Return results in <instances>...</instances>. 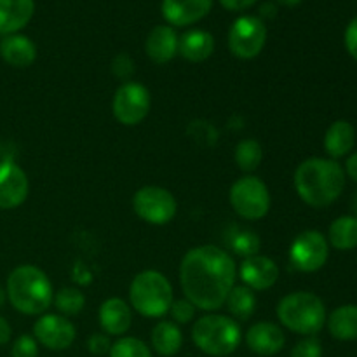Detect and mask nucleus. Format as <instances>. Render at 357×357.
I'll return each mask as SVG.
<instances>
[{
  "label": "nucleus",
  "mask_w": 357,
  "mask_h": 357,
  "mask_svg": "<svg viewBox=\"0 0 357 357\" xmlns=\"http://www.w3.org/2000/svg\"><path fill=\"white\" fill-rule=\"evenodd\" d=\"M237 268L227 251L213 244L192 248L180 264V284L195 309L215 312L236 286Z\"/></svg>",
  "instance_id": "1"
},
{
  "label": "nucleus",
  "mask_w": 357,
  "mask_h": 357,
  "mask_svg": "<svg viewBox=\"0 0 357 357\" xmlns=\"http://www.w3.org/2000/svg\"><path fill=\"white\" fill-rule=\"evenodd\" d=\"M345 188V171L337 160L312 157L296 167L295 190L310 208L333 204Z\"/></svg>",
  "instance_id": "2"
},
{
  "label": "nucleus",
  "mask_w": 357,
  "mask_h": 357,
  "mask_svg": "<svg viewBox=\"0 0 357 357\" xmlns=\"http://www.w3.org/2000/svg\"><path fill=\"white\" fill-rule=\"evenodd\" d=\"M7 300L26 316H42L52 305L54 289L51 279L35 265H20L7 278Z\"/></svg>",
  "instance_id": "3"
},
{
  "label": "nucleus",
  "mask_w": 357,
  "mask_h": 357,
  "mask_svg": "<svg viewBox=\"0 0 357 357\" xmlns=\"http://www.w3.org/2000/svg\"><path fill=\"white\" fill-rule=\"evenodd\" d=\"M278 319L293 333L314 337L326 324V307L314 293H289L278 303Z\"/></svg>",
  "instance_id": "4"
},
{
  "label": "nucleus",
  "mask_w": 357,
  "mask_h": 357,
  "mask_svg": "<svg viewBox=\"0 0 357 357\" xmlns=\"http://www.w3.org/2000/svg\"><path fill=\"white\" fill-rule=\"evenodd\" d=\"M192 340L195 347L211 357H227L237 351L243 340L239 323L230 316L206 314L192 326Z\"/></svg>",
  "instance_id": "5"
},
{
  "label": "nucleus",
  "mask_w": 357,
  "mask_h": 357,
  "mask_svg": "<svg viewBox=\"0 0 357 357\" xmlns=\"http://www.w3.org/2000/svg\"><path fill=\"white\" fill-rule=\"evenodd\" d=\"M173 286L159 271H143L129 286V302L139 316L160 319L169 312L173 303Z\"/></svg>",
  "instance_id": "6"
},
{
  "label": "nucleus",
  "mask_w": 357,
  "mask_h": 357,
  "mask_svg": "<svg viewBox=\"0 0 357 357\" xmlns=\"http://www.w3.org/2000/svg\"><path fill=\"white\" fill-rule=\"evenodd\" d=\"M229 201L241 218L257 222L267 216L271 209V192L264 180L253 174H246L234 181L229 192Z\"/></svg>",
  "instance_id": "7"
},
{
  "label": "nucleus",
  "mask_w": 357,
  "mask_h": 357,
  "mask_svg": "<svg viewBox=\"0 0 357 357\" xmlns=\"http://www.w3.org/2000/svg\"><path fill=\"white\" fill-rule=\"evenodd\" d=\"M132 209L150 225H167L178 213V202L169 190L155 185L139 188L132 197Z\"/></svg>",
  "instance_id": "8"
},
{
  "label": "nucleus",
  "mask_w": 357,
  "mask_h": 357,
  "mask_svg": "<svg viewBox=\"0 0 357 357\" xmlns=\"http://www.w3.org/2000/svg\"><path fill=\"white\" fill-rule=\"evenodd\" d=\"M267 42V26L257 16H241L230 24L229 49L236 58L253 59L264 51Z\"/></svg>",
  "instance_id": "9"
},
{
  "label": "nucleus",
  "mask_w": 357,
  "mask_h": 357,
  "mask_svg": "<svg viewBox=\"0 0 357 357\" xmlns=\"http://www.w3.org/2000/svg\"><path fill=\"white\" fill-rule=\"evenodd\" d=\"M152 107L150 91L139 82H124L114 94L112 112L122 126H138L149 115Z\"/></svg>",
  "instance_id": "10"
},
{
  "label": "nucleus",
  "mask_w": 357,
  "mask_h": 357,
  "mask_svg": "<svg viewBox=\"0 0 357 357\" xmlns=\"http://www.w3.org/2000/svg\"><path fill=\"white\" fill-rule=\"evenodd\" d=\"M330 257V244L319 230H305L293 239L289 260L300 272H317Z\"/></svg>",
  "instance_id": "11"
},
{
  "label": "nucleus",
  "mask_w": 357,
  "mask_h": 357,
  "mask_svg": "<svg viewBox=\"0 0 357 357\" xmlns=\"http://www.w3.org/2000/svg\"><path fill=\"white\" fill-rule=\"evenodd\" d=\"M33 337L49 351H66L75 342L77 331L72 321L61 314H42L33 324Z\"/></svg>",
  "instance_id": "12"
},
{
  "label": "nucleus",
  "mask_w": 357,
  "mask_h": 357,
  "mask_svg": "<svg viewBox=\"0 0 357 357\" xmlns=\"http://www.w3.org/2000/svg\"><path fill=\"white\" fill-rule=\"evenodd\" d=\"M30 183L17 164L10 160L0 162V209H16L26 201Z\"/></svg>",
  "instance_id": "13"
},
{
  "label": "nucleus",
  "mask_w": 357,
  "mask_h": 357,
  "mask_svg": "<svg viewBox=\"0 0 357 357\" xmlns=\"http://www.w3.org/2000/svg\"><path fill=\"white\" fill-rule=\"evenodd\" d=\"M239 275L244 286H248L250 289L265 291L278 282L279 267L272 258L264 257V255H255V257L244 258L239 268Z\"/></svg>",
  "instance_id": "14"
},
{
  "label": "nucleus",
  "mask_w": 357,
  "mask_h": 357,
  "mask_svg": "<svg viewBox=\"0 0 357 357\" xmlns=\"http://www.w3.org/2000/svg\"><path fill=\"white\" fill-rule=\"evenodd\" d=\"M246 345L261 357H272L284 349L286 335L275 323L261 321L253 324L246 333Z\"/></svg>",
  "instance_id": "15"
},
{
  "label": "nucleus",
  "mask_w": 357,
  "mask_h": 357,
  "mask_svg": "<svg viewBox=\"0 0 357 357\" xmlns=\"http://www.w3.org/2000/svg\"><path fill=\"white\" fill-rule=\"evenodd\" d=\"M98 317H100L101 330L108 337H124L132 324L131 305L117 296L101 303Z\"/></svg>",
  "instance_id": "16"
},
{
  "label": "nucleus",
  "mask_w": 357,
  "mask_h": 357,
  "mask_svg": "<svg viewBox=\"0 0 357 357\" xmlns=\"http://www.w3.org/2000/svg\"><path fill=\"white\" fill-rule=\"evenodd\" d=\"M213 0H162V16L173 26H188L208 16Z\"/></svg>",
  "instance_id": "17"
},
{
  "label": "nucleus",
  "mask_w": 357,
  "mask_h": 357,
  "mask_svg": "<svg viewBox=\"0 0 357 357\" xmlns=\"http://www.w3.org/2000/svg\"><path fill=\"white\" fill-rule=\"evenodd\" d=\"M0 58L14 68H26L37 59V45L26 35H6L0 40Z\"/></svg>",
  "instance_id": "18"
},
{
  "label": "nucleus",
  "mask_w": 357,
  "mask_h": 357,
  "mask_svg": "<svg viewBox=\"0 0 357 357\" xmlns=\"http://www.w3.org/2000/svg\"><path fill=\"white\" fill-rule=\"evenodd\" d=\"M146 56L157 65L171 61L178 54V35L173 26L157 24L145 42Z\"/></svg>",
  "instance_id": "19"
},
{
  "label": "nucleus",
  "mask_w": 357,
  "mask_h": 357,
  "mask_svg": "<svg viewBox=\"0 0 357 357\" xmlns=\"http://www.w3.org/2000/svg\"><path fill=\"white\" fill-rule=\"evenodd\" d=\"M33 13V0H0V35L17 33L30 23Z\"/></svg>",
  "instance_id": "20"
},
{
  "label": "nucleus",
  "mask_w": 357,
  "mask_h": 357,
  "mask_svg": "<svg viewBox=\"0 0 357 357\" xmlns=\"http://www.w3.org/2000/svg\"><path fill=\"white\" fill-rule=\"evenodd\" d=\"M178 52L181 58L192 63H202L215 52V37L209 31L199 30H188L178 38Z\"/></svg>",
  "instance_id": "21"
},
{
  "label": "nucleus",
  "mask_w": 357,
  "mask_h": 357,
  "mask_svg": "<svg viewBox=\"0 0 357 357\" xmlns=\"http://www.w3.org/2000/svg\"><path fill=\"white\" fill-rule=\"evenodd\" d=\"M150 344L159 356L173 357L183 345V333L173 321H159L150 335Z\"/></svg>",
  "instance_id": "22"
},
{
  "label": "nucleus",
  "mask_w": 357,
  "mask_h": 357,
  "mask_svg": "<svg viewBox=\"0 0 357 357\" xmlns=\"http://www.w3.org/2000/svg\"><path fill=\"white\" fill-rule=\"evenodd\" d=\"M356 143V131L351 122L337 121L328 128L324 135V149L331 159L345 157Z\"/></svg>",
  "instance_id": "23"
},
{
  "label": "nucleus",
  "mask_w": 357,
  "mask_h": 357,
  "mask_svg": "<svg viewBox=\"0 0 357 357\" xmlns=\"http://www.w3.org/2000/svg\"><path fill=\"white\" fill-rule=\"evenodd\" d=\"M331 337L342 342L357 340V305H342L326 319Z\"/></svg>",
  "instance_id": "24"
},
{
  "label": "nucleus",
  "mask_w": 357,
  "mask_h": 357,
  "mask_svg": "<svg viewBox=\"0 0 357 357\" xmlns=\"http://www.w3.org/2000/svg\"><path fill=\"white\" fill-rule=\"evenodd\" d=\"M328 244L338 251H351L357 248L356 216H340L335 220L328 230Z\"/></svg>",
  "instance_id": "25"
},
{
  "label": "nucleus",
  "mask_w": 357,
  "mask_h": 357,
  "mask_svg": "<svg viewBox=\"0 0 357 357\" xmlns=\"http://www.w3.org/2000/svg\"><path fill=\"white\" fill-rule=\"evenodd\" d=\"M225 307L232 319L248 321L257 310V296L248 286H234L227 296Z\"/></svg>",
  "instance_id": "26"
},
{
  "label": "nucleus",
  "mask_w": 357,
  "mask_h": 357,
  "mask_svg": "<svg viewBox=\"0 0 357 357\" xmlns=\"http://www.w3.org/2000/svg\"><path fill=\"white\" fill-rule=\"evenodd\" d=\"M234 159H236V164L241 171L250 174L257 171L264 160V149L253 138L241 139L236 146V152H234Z\"/></svg>",
  "instance_id": "27"
},
{
  "label": "nucleus",
  "mask_w": 357,
  "mask_h": 357,
  "mask_svg": "<svg viewBox=\"0 0 357 357\" xmlns=\"http://www.w3.org/2000/svg\"><path fill=\"white\" fill-rule=\"evenodd\" d=\"M52 303L61 316H75L86 305V296L77 288H63L56 293Z\"/></svg>",
  "instance_id": "28"
},
{
  "label": "nucleus",
  "mask_w": 357,
  "mask_h": 357,
  "mask_svg": "<svg viewBox=\"0 0 357 357\" xmlns=\"http://www.w3.org/2000/svg\"><path fill=\"white\" fill-rule=\"evenodd\" d=\"M110 357H152V351L143 340L135 337H122L112 344Z\"/></svg>",
  "instance_id": "29"
},
{
  "label": "nucleus",
  "mask_w": 357,
  "mask_h": 357,
  "mask_svg": "<svg viewBox=\"0 0 357 357\" xmlns=\"http://www.w3.org/2000/svg\"><path fill=\"white\" fill-rule=\"evenodd\" d=\"M230 246H232L234 253L239 255V257L250 258L258 255L261 246V241L253 230H241L230 241Z\"/></svg>",
  "instance_id": "30"
},
{
  "label": "nucleus",
  "mask_w": 357,
  "mask_h": 357,
  "mask_svg": "<svg viewBox=\"0 0 357 357\" xmlns=\"http://www.w3.org/2000/svg\"><path fill=\"white\" fill-rule=\"evenodd\" d=\"M171 317H173V323L176 324H188L195 316V307L188 302L187 298L181 300H173L169 307Z\"/></svg>",
  "instance_id": "31"
},
{
  "label": "nucleus",
  "mask_w": 357,
  "mask_h": 357,
  "mask_svg": "<svg viewBox=\"0 0 357 357\" xmlns=\"http://www.w3.org/2000/svg\"><path fill=\"white\" fill-rule=\"evenodd\" d=\"M10 357H38V342L31 335H21L14 340Z\"/></svg>",
  "instance_id": "32"
},
{
  "label": "nucleus",
  "mask_w": 357,
  "mask_h": 357,
  "mask_svg": "<svg viewBox=\"0 0 357 357\" xmlns=\"http://www.w3.org/2000/svg\"><path fill=\"white\" fill-rule=\"evenodd\" d=\"M289 357H323V345L316 337H305L291 349Z\"/></svg>",
  "instance_id": "33"
},
{
  "label": "nucleus",
  "mask_w": 357,
  "mask_h": 357,
  "mask_svg": "<svg viewBox=\"0 0 357 357\" xmlns=\"http://www.w3.org/2000/svg\"><path fill=\"white\" fill-rule=\"evenodd\" d=\"M112 342L110 337L105 333H94L91 335L89 340H87V349H89L91 354L94 356H105L110 352Z\"/></svg>",
  "instance_id": "34"
},
{
  "label": "nucleus",
  "mask_w": 357,
  "mask_h": 357,
  "mask_svg": "<svg viewBox=\"0 0 357 357\" xmlns=\"http://www.w3.org/2000/svg\"><path fill=\"white\" fill-rule=\"evenodd\" d=\"M132 68H135V65H132V59L129 58L126 52L115 56V59L112 61V72H114L115 77H119V79H122V80H126L129 75H131Z\"/></svg>",
  "instance_id": "35"
},
{
  "label": "nucleus",
  "mask_w": 357,
  "mask_h": 357,
  "mask_svg": "<svg viewBox=\"0 0 357 357\" xmlns=\"http://www.w3.org/2000/svg\"><path fill=\"white\" fill-rule=\"evenodd\" d=\"M345 47H347L349 54L357 61V16L349 23L347 30H345Z\"/></svg>",
  "instance_id": "36"
},
{
  "label": "nucleus",
  "mask_w": 357,
  "mask_h": 357,
  "mask_svg": "<svg viewBox=\"0 0 357 357\" xmlns=\"http://www.w3.org/2000/svg\"><path fill=\"white\" fill-rule=\"evenodd\" d=\"M222 6L229 10H244L253 6L257 0H220Z\"/></svg>",
  "instance_id": "37"
},
{
  "label": "nucleus",
  "mask_w": 357,
  "mask_h": 357,
  "mask_svg": "<svg viewBox=\"0 0 357 357\" xmlns=\"http://www.w3.org/2000/svg\"><path fill=\"white\" fill-rule=\"evenodd\" d=\"M10 335H13V330H10V324L0 316V345H6L7 342L10 340Z\"/></svg>",
  "instance_id": "38"
},
{
  "label": "nucleus",
  "mask_w": 357,
  "mask_h": 357,
  "mask_svg": "<svg viewBox=\"0 0 357 357\" xmlns=\"http://www.w3.org/2000/svg\"><path fill=\"white\" fill-rule=\"evenodd\" d=\"M344 171L357 183V152L352 153V155L349 157L347 162H345V169Z\"/></svg>",
  "instance_id": "39"
},
{
  "label": "nucleus",
  "mask_w": 357,
  "mask_h": 357,
  "mask_svg": "<svg viewBox=\"0 0 357 357\" xmlns=\"http://www.w3.org/2000/svg\"><path fill=\"white\" fill-rule=\"evenodd\" d=\"M260 14L264 17H274L275 14H278V7H275V3L265 2L264 6L260 7Z\"/></svg>",
  "instance_id": "40"
},
{
  "label": "nucleus",
  "mask_w": 357,
  "mask_h": 357,
  "mask_svg": "<svg viewBox=\"0 0 357 357\" xmlns=\"http://www.w3.org/2000/svg\"><path fill=\"white\" fill-rule=\"evenodd\" d=\"M6 302H7V293H6V288H2V286H0V309H2V307L6 305Z\"/></svg>",
  "instance_id": "41"
},
{
  "label": "nucleus",
  "mask_w": 357,
  "mask_h": 357,
  "mask_svg": "<svg viewBox=\"0 0 357 357\" xmlns=\"http://www.w3.org/2000/svg\"><path fill=\"white\" fill-rule=\"evenodd\" d=\"M279 3H282V6H289V7H293V6H298L300 2H302V0H278Z\"/></svg>",
  "instance_id": "42"
},
{
  "label": "nucleus",
  "mask_w": 357,
  "mask_h": 357,
  "mask_svg": "<svg viewBox=\"0 0 357 357\" xmlns=\"http://www.w3.org/2000/svg\"><path fill=\"white\" fill-rule=\"evenodd\" d=\"M354 209H356V218H357V194H356V197H354Z\"/></svg>",
  "instance_id": "43"
},
{
  "label": "nucleus",
  "mask_w": 357,
  "mask_h": 357,
  "mask_svg": "<svg viewBox=\"0 0 357 357\" xmlns=\"http://www.w3.org/2000/svg\"><path fill=\"white\" fill-rule=\"evenodd\" d=\"M0 153H2V145H0Z\"/></svg>",
  "instance_id": "44"
}]
</instances>
